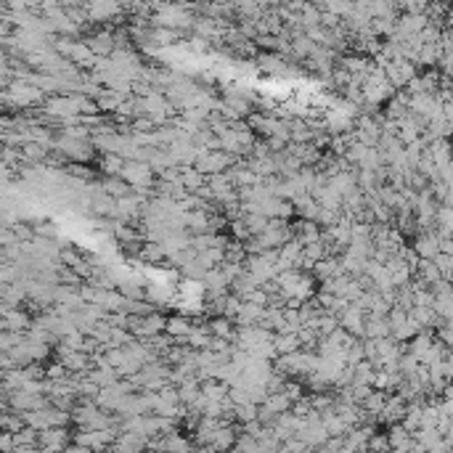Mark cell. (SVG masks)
I'll return each mask as SVG.
<instances>
[{
  "label": "cell",
  "mask_w": 453,
  "mask_h": 453,
  "mask_svg": "<svg viewBox=\"0 0 453 453\" xmlns=\"http://www.w3.org/2000/svg\"><path fill=\"white\" fill-rule=\"evenodd\" d=\"M154 21H159V24H164V27H170V29H178V27H186L191 21V16L183 6H164L154 16Z\"/></svg>",
  "instance_id": "1"
},
{
  "label": "cell",
  "mask_w": 453,
  "mask_h": 453,
  "mask_svg": "<svg viewBox=\"0 0 453 453\" xmlns=\"http://www.w3.org/2000/svg\"><path fill=\"white\" fill-rule=\"evenodd\" d=\"M119 11L117 0H93L91 3V16L96 21H104V19H111Z\"/></svg>",
  "instance_id": "2"
},
{
  "label": "cell",
  "mask_w": 453,
  "mask_h": 453,
  "mask_svg": "<svg viewBox=\"0 0 453 453\" xmlns=\"http://www.w3.org/2000/svg\"><path fill=\"white\" fill-rule=\"evenodd\" d=\"M417 252L422 254L424 260H432V257L440 252V249H437V239H435V236H432V239H429V236H427V239H419V242H417Z\"/></svg>",
  "instance_id": "3"
},
{
  "label": "cell",
  "mask_w": 453,
  "mask_h": 453,
  "mask_svg": "<svg viewBox=\"0 0 453 453\" xmlns=\"http://www.w3.org/2000/svg\"><path fill=\"white\" fill-rule=\"evenodd\" d=\"M164 329H167L170 334L186 337L194 327H189V321H186V318H172V321H164Z\"/></svg>",
  "instance_id": "4"
},
{
  "label": "cell",
  "mask_w": 453,
  "mask_h": 453,
  "mask_svg": "<svg viewBox=\"0 0 453 453\" xmlns=\"http://www.w3.org/2000/svg\"><path fill=\"white\" fill-rule=\"evenodd\" d=\"M294 51H297V54H308V56H313L316 46H313L310 40H297V43H294Z\"/></svg>",
  "instance_id": "5"
}]
</instances>
